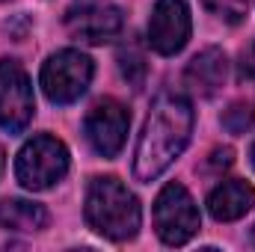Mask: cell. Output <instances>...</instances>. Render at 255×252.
<instances>
[{"instance_id":"1","label":"cell","mask_w":255,"mask_h":252,"mask_svg":"<svg viewBox=\"0 0 255 252\" xmlns=\"http://www.w3.org/2000/svg\"><path fill=\"white\" fill-rule=\"evenodd\" d=\"M193 130V107L178 92H163L142 125L136 157H133V175L139 181H154L187 145Z\"/></svg>"},{"instance_id":"2","label":"cell","mask_w":255,"mask_h":252,"mask_svg":"<svg viewBox=\"0 0 255 252\" xmlns=\"http://www.w3.org/2000/svg\"><path fill=\"white\" fill-rule=\"evenodd\" d=\"M86 223L110 238V241H130L139 232V202L119 178H92L86 190Z\"/></svg>"},{"instance_id":"3","label":"cell","mask_w":255,"mask_h":252,"mask_svg":"<svg viewBox=\"0 0 255 252\" xmlns=\"http://www.w3.org/2000/svg\"><path fill=\"white\" fill-rule=\"evenodd\" d=\"M68 172V148L57 136H33L15 160V175L27 190H48Z\"/></svg>"},{"instance_id":"4","label":"cell","mask_w":255,"mask_h":252,"mask_svg":"<svg viewBox=\"0 0 255 252\" xmlns=\"http://www.w3.org/2000/svg\"><path fill=\"white\" fill-rule=\"evenodd\" d=\"M154 229L163 244L181 247L199 232V211L184 184H166L154 202Z\"/></svg>"},{"instance_id":"5","label":"cell","mask_w":255,"mask_h":252,"mask_svg":"<svg viewBox=\"0 0 255 252\" xmlns=\"http://www.w3.org/2000/svg\"><path fill=\"white\" fill-rule=\"evenodd\" d=\"M92 80V60L80 51H57L42 65V89L54 104L77 101Z\"/></svg>"},{"instance_id":"6","label":"cell","mask_w":255,"mask_h":252,"mask_svg":"<svg viewBox=\"0 0 255 252\" xmlns=\"http://www.w3.org/2000/svg\"><path fill=\"white\" fill-rule=\"evenodd\" d=\"M36 110L30 77L15 60H0V127L18 133L30 125Z\"/></svg>"},{"instance_id":"7","label":"cell","mask_w":255,"mask_h":252,"mask_svg":"<svg viewBox=\"0 0 255 252\" xmlns=\"http://www.w3.org/2000/svg\"><path fill=\"white\" fill-rule=\"evenodd\" d=\"M128 125H130V116H128L125 107L116 98H104L89 110V116L83 122V130H86L89 145L101 157H116L122 151V145H125Z\"/></svg>"},{"instance_id":"8","label":"cell","mask_w":255,"mask_h":252,"mask_svg":"<svg viewBox=\"0 0 255 252\" xmlns=\"http://www.w3.org/2000/svg\"><path fill=\"white\" fill-rule=\"evenodd\" d=\"M190 39V9L184 0H157L151 21H148V45L163 54L172 57L178 54Z\"/></svg>"},{"instance_id":"9","label":"cell","mask_w":255,"mask_h":252,"mask_svg":"<svg viewBox=\"0 0 255 252\" xmlns=\"http://www.w3.org/2000/svg\"><path fill=\"white\" fill-rule=\"evenodd\" d=\"M65 24H68V33L74 39H83L89 45H101V42H110L122 33L125 18H122V9H116V6L83 3L80 9L68 12Z\"/></svg>"},{"instance_id":"10","label":"cell","mask_w":255,"mask_h":252,"mask_svg":"<svg viewBox=\"0 0 255 252\" xmlns=\"http://www.w3.org/2000/svg\"><path fill=\"white\" fill-rule=\"evenodd\" d=\"M226 74H229V63H226V54L220 48H205L202 54H196L187 71H184V83L190 86L193 95L199 98H214L223 83H226Z\"/></svg>"},{"instance_id":"11","label":"cell","mask_w":255,"mask_h":252,"mask_svg":"<svg viewBox=\"0 0 255 252\" xmlns=\"http://www.w3.org/2000/svg\"><path fill=\"white\" fill-rule=\"evenodd\" d=\"M255 205V190L241 181V178H232V181H223L220 187L208 196V211L214 220L220 223H232V220H241L250 208Z\"/></svg>"},{"instance_id":"12","label":"cell","mask_w":255,"mask_h":252,"mask_svg":"<svg viewBox=\"0 0 255 252\" xmlns=\"http://www.w3.org/2000/svg\"><path fill=\"white\" fill-rule=\"evenodd\" d=\"M0 226L9 232H39L48 226V211L39 202L3 199L0 202Z\"/></svg>"},{"instance_id":"13","label":"cell","mask_w":255,"mask_h":252,"mask_svg":"<svg viewBox=\"0 0 255 252\" xmlns=\"http://www.w3.org/2000/svg\"><path fill=\"white\" fill-rule=\"evenodd\" d=\"M119 68H122V74H125L128 83L142 86L148 65H145V54H142V48H139L136 42H125V45H122V51H119Z\"/></svg>"},{"instance_id":"14","label":"cell","mask_w":255,"mask_h":252,"mask_svg":"<svg viewBox=\"0 0 255 252\" xmlns=\"http://www.w3.org/2000/svg\"><path fill=\"white\" fill-rule=\"evenodd\" d=\"M214 15H220L223 21H229V24H238V21H244V15H247V9H250V0H202Z\"/></svg>"},{"instance_id":"15","label":"cell","mask_w":255,"mask_h":252,"mask_svg":"<svg viewBox=\"0 0 255 252\" xmlns=\"http://www.w3.org/2000/svg\"><path fill=\"white\" fill-rule=\"evenodd\" d=\"M253 122H255L253 104H232L223 116V125L232 133H247V127H253Z\"/></svg>"},{"instance_id":"16","label":"cell","mask_w":255,"mask_h":252,"mask_svg":"<svg viewBox=\"0 0 255 252\" xmlns=\"http://www.w3.org/2000/svg\"><path fill=\"white\" fill-rule=\"evenodd\" d=\"M238 80L244 86H255V42L241 54V63H238Z\"/></svg>"},{"instance_id":"17","label":"cell","mask_w":255,"mask_h":252,"mask_svg":"<svg viewBox=\"0 0 255 252\" xmlns=\"http://www.w3.org/2000/svg\"><path fill=\"white\" fill-rule=\"evenodd\" d=\"M211 166H214V169L232 166V148H217V151L211 154Z\"/></svg>"},{"instance_id":"18","label":"cell","mask_w":255,"mask_h":252,"mask_svg":"<svg viewBox=\"0 0 255 252\" xmlns=\"http://www.w3.org/2000/svg\"><path fill=\"white\" fill-rule=\"evenodd\" d=\"M0 172H3V151H0Z\"/></svg>"},{"instance_id":"19","label":"cell","mask_w":255,"mask_h":252,"mask_svg":"<svg viewBox=\"0 0 255 252\" xmlns=\"http://www.w3.org/2000/svg\"><path fill=\"white\" fill-rule=\"evenodd\" d=\"M253 166H255V142H253Z\"/></svg>"},{"instance_id":"20","label":"cell","mask_w":255,"mask_h":252,"mask_svg":"<svg viewBox=\"0 0 255 252\" xmlns=\"http://www.w3.org/2000/svg\"><path fill=\"white\" fill-rule=\"evenodd\" d=\"M253 244H255V229H253Z\"/></svg>"},{"instance_id":"21","label":"cell","mask_w":255,"mask_h":252,"mask_svg":"<svg viewBox=\"0 0 255 252\" xmlns=\"http://www.w3.org/2000/svg\"><path fill=\"white\" fill-rule=\"evenodd\" d=\"M83 3H92V0H83Z\"/></svg>"}]
</instances>
